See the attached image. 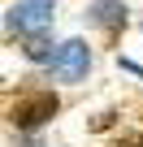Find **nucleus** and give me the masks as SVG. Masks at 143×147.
<instances>
[{"mask_svg":"<svg viewBox=\"0 0 143 147\" xmlns=\"http://www.w3.org/2000/svg\"><path fill=\"white\" fill-rule=\"evenodd\" d=\"M56 108H61V100H56L52 91H26V95H18V100L9 104V121H13L18 130H39L43 121L56 117Z\"/></svg>","mask_w":143,"mask_h":147,"instance_id":"1","label":"nucleus"},{"mask_svg":"<svg viewBox=\"0 0 143 147\" xmlns=\"http://www.w3.org/2000/svg\"><path fill=\"white\" fill-rule=\"evenodd\" d=\"M48 65H52V74H56L61 82H78V78H87V65H91V48H87L83 39H65Z\"/></svg>","mask_w":143,"mask_h":147,"instance_id":"2","label":"nucleus"},{"mask_svg":"<svg viewBox=\"0 0 143 147\" xmlns=\"http://www.w3.org/2000/svg\"><path fill=\"white\" fill-rule=\"evenodd\" d=\"M48 26H52V5L48 0H18L9 9V30H18V35H39Z\"/></svg>","mask_w":143,"mask_h":147,"instance_id":"3","label":"nucleus"},{"mask_svg":"<svg viewBox=\"0 0 143 147\" xmlns=\"http://www.w3.org/2000/svg\"><path fill=\"white\" fill-rule=\"evenodd\" d=\"M87 22H96L104 30H121L126 26V5L121 0H91L87 5Z\"/></svg>","mask_w":143,"mask_h":147,"instance_id":"4","label":"nucleus"},{"mask_svg":"<svg viewBox=\"0 0 143 147\" xmlns=\"http://www.w3.org/2000/svg\"><path fill=\"white\" fill-rule=\"evenodd\" d=\"M26 43H22V52H26V61H52L56 56V48L48 43V30H39V35H22Z\"/></svg>","mask_w":143,"mask_h":147,"instance_id":"5","label":"nucleus"},{"mask_svg":"<svg viewBox=\"0 0 143 147\" xmlns=\"http://www.w3.org/2000/svg\"><path fill=\"white\" fill-rule=\"evenodd\" d=\"M108 147H143V134H121V138H113Z\"/></svg>","mask_w":143,"mask_h":147,"instance_id":"6","label":"nucleus"}]
</instances>
